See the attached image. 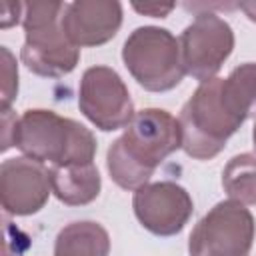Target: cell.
I'll list each match as a JSON object with an SVG mask.
<instances>
[{"label":"cell","mask_w":256,"mask_h":256,"mask_svg":"<svg viewBox=\"0 0 256 256\" xmlns=\"http://www.w3.org/2000/svg\"><path fill=\"white\" fill-rule=\"evenodd\" d=\"M52 194L68 206H84L98 198L102 180L94 162L50 166Z\"/></svg>","instance_id":"obj_12"},{"label":"cell","mask_w":256,"mask_h":256,"mask_svg":"<svg viewBox=\"0 0 256 256\" xmlns=\"http://www.w3.org/2000/svg\"><path fill=\"white\" fill-rule=\"evenodd\" d=\"M132 208L138 222L156 236H174L188 224L194 202L186 188L172 180L148 182L134 192Z\"/></svg>","instance_id":"obj_9"},{"label":"cell","mask_w":256,"mask_h":256,"mask_svg":"<svg viewBox=\"0 0 256 256\" xmlns=\"http://www.w3.org/2000/svg\"><path fill=\"white\" fill-rule=\"evenodd\" d=\"M232 50L234 32L230 24L214 12L198 14L180 34L184 70L194 80H200V84L216 78Z\"/></svg>","instance_id":"obj_8"},{"label":"cell","mask_w":256,"mask_h":256,"mask_svg":"<svg viewBox=\"0 0 256 256\" xmlns=\"http://www.w3.org/2000/svg\"><path fill=\"white\" fill-rule=\"evenodd\" d=\"M238 8L248 16L250 22H256V0H246V2H240Z\"/></svg>","instance_id":"obj_19"},{"label":"cell","mask_w":256,"mask_h":256,"mask_svg":"<svg viewBox=\"0 0 256 256\" xmlns=\"http://www.w3.org/2000/svg\"><path fill=\"white\" fill-rule=\"evenodd\" d=\"M174 2H168V4H160V2H144V4H138V2H132V8L144 16H152V18H164L168 16L172 10H174Z\"/></svg>","instance_id":"obj_17"},{"label":"cell","mask_w":256,"mask_h":256,"mask_svg":"<svg viewBox=\"0 0 256 256\" xmlns=\"http://www.w3.org/2000/svg\"><path fill=\"white\" fill-rule=\"evenodd\" d=\"M14 146L26 158L52 166L90 164L96 156V138L84 124L44 108L26 110L16 120Z\"/></svg>","instance_id":"obj_2"},{"label":"cell","mask_w":256,"mask_h":256,"mask_svg":"<svg viewBox=\"0 0 256 256\" xmlns=\"http://www.w3.org/2000/svg\"><path fill=\"white\" fill-rule=\"evenodd\" d=\"M252 142H254V148H256V122H254V130H252Z\"/></svg>","instance_id":"obj_20"},{"label":"cell","mask_w":256,"mask_h":256,"mask_svg":"<svg viewBox=\"0 0 256 256\" xmlns=\"http://www.w3.org/2000/svg\"><path fill=\"white\" fill-rule=\"evenodd\" d=\"M122 26V4L118 0H76L66 4L62 30L76 48L102 46Z\"/></svg>","instance_id":"obj_11"},{"label":"cell","mask_w":256,"mask_h":256,"mask_svg":"<svg viewBox=\"0 0 256 256\" xmlns=\"http://www.w3.org/2000/svg\"><path fill=\"white\" fill-rule=\"evenodd\" d=\"M254 234L252 212L236 200H222L190 232L188 252L190 256H248Z\"/></svg>","instance_id":"obj_6"},{"label":"cell","mask_w":256,"mask_h":256,"mask_svg":"<svg viewBox=\"0 0 256 256\" xmlns=\"http://www.w3.org/2000/svg\"><path fill=\"white\" fill-rule=\"evenodd\" d=\"M52 192L50 168L26 156L8 158L0 166V200L6 214L30 216L40 212Z\"/></svg>","instance_id":"obj_10"},{"label":"cell","mask_w":256,"mask_h":256,"mask_svg":"<svg viewBox=\"0 0 256 256\" xmlns=\"http://www.w3.org/2000/svg\"><path fill=\"white\" fill-rule=\"evenodd\" d=\"M122 60L132 78L148 92H168L186 74L180 40L160 26H140L130 32L122 46Z\"/></svg>","instance_id":"obj_5"},{"label":"cell","mask_w":256,"mask_h":256,"mask_svg":"<svg viewBox=\"0 0 256 256\" xmlns=\"http://www.w3.org/2000/svg\"><path fill=\"white\" fill-rule=\"evenodd\" d=\"M64 10V2H24L22 26L26 40L20 58L36 76L62 78L70 74L80 60V48H76L62 30Z\"/></svg>","instance_id":"obj_3"},{"label":"cell","mask_w":256,"mask_h":256,"mask_svg":"<svg viewBox=\"0 0 256 256\" xmlns=\"http://www.w3.org/2000/svg\"><path fill=\"white\" fill-rule=\"evenodd\" d=\"M222 78L202 82L180 110L182 150L196 160L218 156L228 138L242 126L222 102Z\"/></svg>","instance_id":"obj_4"},{"label":"cell","mask_w":256,"mask_h":256,"mask_svg":"<svg viewBox=\"0 0 256 256\" xmlns=\"http://www.w3.org/2000/svg\"><path fill=\"white\" fill-rule=\"evenodd\" d=\"M78 108L104 132L126 128L136 114L124 80L110 66H90L84 70L78 90Z\"/></svg>","instance_id":"obj_7"},{"label":"cell","mask_w":256,"mask_h":256,"mask_svg":"<svg viewBox=\"0 0 256 256\" xmlns=\"http://www.w3.org/2000/svg\"><path fill=\"white\" fill-rule=\"evenodd\" d=\"M178 148H182L180 120L168 110L144 108L134 114L124 134L110 144L106 168L120 188L136 192Z\"/></svg>","instance_id":"obj_1"},{"label":"cell","mask_w":256,"mask_h":256,"mask_svg":"<svg viewBox=\"0 0 256 256\" xmlns=\"http://www.w3.org/2000/svg\"><path fill=\"white\" fill-rule=\"evenodd\" d=\"M2 108H10L18 94V66L12 56V52L2 46Z\"/></svg>","instance_id":"obj_16"},{"label":"cell","mask_w":256,"mask_h":256,"mask_svg":"<svg viewBox=\"0 0 256 256\" xmlns=\"http://www.w3.org/2000/svg\"><path fill=\"white\" fill-rule=\"evenodd\" d=\"M220 94L226 110L240 124L256 116V62L240 64L222 78Z\"/></svg>","instance_id":"obj_14"},{"label":"cell","mask_w":256,"mask_h":256,"mask_svg":"<svg viewBox=\"0 0 256 256\" xmlns=\"http://www.w3.org/2000/svg\"><path fill=\"white\" fill-rule=\"evenodd\" d=\"M110 236L98 222L82 220L66 224L54 244V256H108Z\"/></svg>","instance_id":"obj_13"},{"label":"cell","mask_w":256,"mask_h":256,"mask_svg":"<svg viewBox=\"0 0 256 256\" xmlns=\"http://www.w3.org/2000/svg\"><path fill=\"white\" fill-rule=\"evenodd\" d=\"M222 186L230 200L256 204V154L242 152L230 158L222 170Z\"/></svg>","instance_id":"obj_15"},{"label":"cell","mask_w":256,"mask_h":256,"mask_svg":"<svg viewBox=\"0 0 256 256\" xmlns=\"http://www.w3.org/2000/svg\"><path fill=\"white\" fill-rule=\"evenodd\" d=\"M16 116L10 108H2V152H6L10 146H14V130H16Z\"/></svg>","instance_id":"obj_18"}]
</instances>
